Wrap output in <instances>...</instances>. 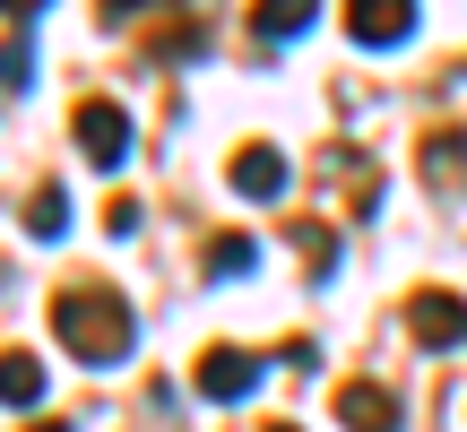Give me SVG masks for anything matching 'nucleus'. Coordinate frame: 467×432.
I'll return each mask as SVG.
<instances>
[{"label": "nucleus", "instance_id": "nucleus-1", "mask_svg": "<svg viewBox=\"0 0 467 432\" xmlns=\"http://www.w3.org/2000/svg\"><path fill=\"white\" fill-rule=\"evenodd\" d=\"M52 337H61L78 364H121L139 346V320L113 285H61L52 294Z\"/></svg>", "mask_w": 467, "mask_h": 432}, {"label": "nucleus", "instance_id": "nucleus-2", "mask_svg": "<svg viewBox=\"0 0 467 432\" xmlns=\"http://www.w3.org/2000/svg\"><path fill=\"white\" fill-rule=\"evenodd\" d=\"M407 337H416V346H433V355L467 346V303L451 294V285H424V294H407Z\"/></svg>", "mask_w": 467, "mask_h": 432}, {"label": "nucleus", "instance_id": "nucleus-3", "mask_svg": "<svg viewBox=\"0 0 467 432\" xmlns=\"http://www.w3.org/2000/svg\"><path fill=\"white\" fill-rule=\"evenodd\" d=\"M78 148H87V165H96V173H113L121 156H130V113H121L113 96H87L78 104Z\"/></svg>", "mask_w": 467, "mask_h": 432}, {"label": "nucleus", "instance_id": "nucleus-4", "mask_svg": "<svg viewBox=\"0 0 467 432\" xmlns=\"http://www.w3.org/2000/svg\"><path fill=\"white\" fill-rule=\"evenodd\" d=\"M191 389H200V398H217V406L251 398V389H260V355H243V346H208L200 364H191Z\"/></svg>", "mask_w": 467, "mask_h": 432}, {"label": "nucleus", "instance_id": "nucleus-5", "mask_svg": "<svg viewBox=\"0 0 467 432\" xmlns=\"http://www.w3.org/2000/svg\"><path fill=\"white\" fill-rule=\"evenodd\" d=\"M347 35L364 52H399L416 35V0H347Z\"/></svg>", "mask_w": 467, "mask_h": 432}, {"label": "nucleus", "instance_id": "nucleus-6", "mask_svg": "<svg viewBox=\"0 0 467 432\" xmlns=\"http://www.w3.org/2000/svg\"><path fill=\"white\" fill-rule=\"evenodd\" d=\"M225 182L243 190V200H285V182H295V165H285V148H268V139H251V148H234V165H225Z\"/></svg>", "mask_w": 467, "mask_h": 432}, {"label": "nucleus", "instance_id": "nucleus-7", "mask_svg": "<svg viewBox=\"0 0 467 432\" xmlns=\"http://www.w3.org/2000/svg\"><path fill=\"white\" fill-rule=\"evenodd\" d=\"M337 424L347 432H399L407 406H399V389H381V381H347L337 389Z\"/></svg>", "mask_w": 467, "mask_h": 432}, {"label": "nucleus", "instance_id": "nucleus-8", "mask_svg": "<svg viewBox=\"0 0 467 432\" xmlns=\"http://www.w3.org/2000/svg\"><path fill=\"white\" fill-rule=\"evenodd\" d=\"M312 17H320V0H251V35L260 44H295Z\"/></svg>", "mask_w": 467, "mask_h": 432}, {"label": "nucleus", "instance_id": "nucleus-9", "mask_svg": "<svg viewBox=\"0 0 467 432\" xmlns=\"http://www.w3.org/2000/svg\"><path fill=\"white\" fill-rule=\"evenodd\" d=\"M0 406H9V416L44 406V364H35L26 346H9V355H0Z\"/></svg>", "mask_w": 467, "mask_h": 432}, {"label": "nucleus", "instance_id": "nucleus-10", "mask_svg": "<svg viewBox=\"0 0 467 432\" xmlns=\"http://www.w3.org/2000/svg\"><path fill=\"white\" fill-rule=\"evenodd\" d=\"M26 233H35V242H61V233H69V190H35V200H26Z\"/></svg>", "mask_w": 467, "mask_h": 432}, {"label": "nucleus", "instance_id": "nucleus-11", "mask_svg": "<svg viewBox=\"0 0 467 432\" xmlns=\"http://www.w3.org/2000/svg\"><path fill=\"white\" fill-rule=\"evenodd\" d=\"M251 260H260V242H251V233H217V242H208V277H243Z\"/></svg>", "mask_w": 467, "mask_h": 432}, {"label": "nucleus", "instance_id": "nucleus-12", "mask_svg": "<svg viewBox=\"0 0 467 432\" xmlns=\"http://www.w3.org/2000/svg\"><path fill=\"white\" fill-rule=\"evenodd\" d=\"M295 251H303L312 277H329V268H337V233H329V225H295Z\"/></svg>", "mask_w": 467, "mask_h": 432}, {"label": "nucleus", "instance_id": "nucleus-13", "mask_svg": "<svg viewBox=\"0 0 467 432\" xmlns=\"http://www.w3.org/2000/svg\"><path fill=\"white\" fill-rule=\"evenodd\" d=\"M26 78H35V61H26V35H9V44H0V96H17Z\"/></svg>", "mask_w": 467, "mask_h": 432}, {"label": "nucleus", "instance_id": "nucleus-14", "mask_svg": "<svg viewBox=\"0 0 467 432\" xmlns=\"http://www.w3.org/2000/svg\"><path fill=\"white\" fill-rule=\"evenodd\" d=\"M52 0H0V17H17V26H26V17H44Z\"/></svg>", "mask_w": 467, "mask_h": 432}, {"label": "nucleus", "instance_id": "nucleus-15", "mask_svg": "<svg viewBox=\"0 0 467 432\" xmlns=\"http://www.w3.org/2000/svg\"><path fill=\"white\" fill-rule=\"evenodd\" d=\"M104 17H130V9H156V0H96Z\"/></svg>", "mask_w": 467, "mask_h": 432}, {"label": "nucleus", "instance_id": "nucleus-16", "mask_svg": "<svg viewBox=\"0 0 467 432\" xmlns=\"http://www.w3.org/2000/svg\"><path fill=\"white\" fill-rule=\"evenodd\" d=\"M35 432H69V424H61V416H44V424H35Z\"/></svg>", "mask_w": 467, "mask_h": 432}, {"label": "nucleus", "instance_id": "nucleus-17", "mask_svg": "<svg viewBox=\"0 0 467 432\" xmlns=\"http://www.w3.org/2000/svg\"><path fill=\"white\" fill-rule=\"evenodd\" d=\"M268 432H295V424H268Z\"/></svg>", "mask_w": 467, "mask_h": 432}]
</instances>
